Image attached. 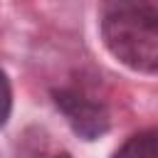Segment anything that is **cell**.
Instances as JSON below:
<instances>
[{"mask_svg":"<svg viewBox=\"0 0 158 158\" xmlns=\"http://www.w3.org/2000/svg\"><path fill=\"white\" fill-rule=\"evenodd\" d=\"M101 42L123 67L158 74V7L151 2H106L99 15Z\"/></svg>","mask_w":158,"mask_h":158,"instance_id":"obj_1","label":"cell"},{"mask_svg":"<svg viewBox=\"0 0 158 158\" xmlns=\"http://www.w3.org/2000/svg\"><path fill=\"white\" fill-rule=\"evenodd\" d=\"M52 101L72 131L84 141H96L111 128L109 106L81 86H54Z\"/></svg>","mask_w":158,"mask_h":158,"instance_id":"obj_2","label":"cell"},{"mask_svg":"<svg viewBox=\"0 0 158 158\" xmlns=\"http://www.w3.org/2000/svg\"><path fill=\"white\" fill-rule=\"evenodd\" d=\"M111 158H158V128H143L131 133Z\"/></svg>","mask_w":158,"mask_h":158,"instance_id":"obj_3","label":"cell"},{"mask_svg":"<svg viewBox=\"0 0 158 158\" xmlns=\"http://www.w3.org/2000/svg\"><path fill=\"white\" fill-rule=\"evenodd\" d=\"M10 114H12V84L7 74L0 69V128L7 123Z\"/></svg>","mask_w":158,"mask_h":158,"instance_id":"obj_4","label":"cell"},{"mask_svg":"<svg viewBox=\"0 0 158 158\" xmlns=\"http://www.w3.org/2000/svg\"><path fill=\"white\" fill-rule=\"evenodd\" d=\"M49 158H72V156H69V153H64V151H62V153H54V156H49Z\"/></svg>","mask_w":158,"mask_h":158,"instance_id":"obj_5","label":"cell"}]
</instances>
